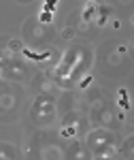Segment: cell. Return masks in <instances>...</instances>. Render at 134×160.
<instances>
[{
    "label": "cell",
    "mask_w": 134,
    "mask_h": 160,
    "mask_svg": "<svg viewBox=\"0 0 134 160\" xmlns=\"http://www.w3.org/2000/svg\"><path fill=\"white\" fill-rule=\"evenodd\" d=\"M64 41H73L74 37H77V28H73V26H66L64 30H62V34H60Z\"/></svg>",
    "instance_id": "cell-14"
},
{
    "label": "cell",
    "mask_w": 134,
    "mask_h": 160,
    "mask_svg": "<svg viewBox=\"0 0 134 160\" xmlns=\"http://www.w3.org/2000/svg\"><path fill=\"white\" fill-rule=\"evenodd\" d=\"M24 34L32 43H47L49 38L53 37V28H51V24H41L36 17H32V19L26 22Z\"/></svg>",
    "instance_id": "cell-4"
},
{
    "label": "cell",
    "mask_w": 134,
    "mask_h": 160,
    "mask_svg": "<svg viewBox=\"0 0 134 160\" xmlns=\"http://www.w3.org/2000/svg\"><path fill=\"white\" fill-rule=\"evenodd\" d=\"M51 17H53V15H51L49 11H45L41 17H38V22H41V24H51Z\"/></svg>",
    "instance_id": "cell-15"
},
{
    "label": "cell",
    "mask_w": 134,
    "mask_h": 160,
    "mask_svg": "<svg viewBox=\"0 0 134 160\" xmlns=\"http://www.w3.org/2000/svg\"><path fill=\"white\" fill-rule=\"evenodd\" d=\"M96 7L98 4H94V2H89V4H87L85 9H83V13H81V15H83V17H81V19H83V22H92V19H94V17H96Z\"/></svg>",
    "instance_id": "cell-10"
},
{
    "label": "cell",
    "mask_w": 134,
    "mask_h": 160,
    "mask_svg": "<svg viewBox=\"0 0 134 160\" xmlns=\"http://www.w3.org/2000/svg\"><path fill=\"white\" fill-rule=\"evenodd\" d=\"M113 120H115L113 105L102 98V94L96 96L94 100H89V122L98 124V126H109Z\"/></svg>",
    "instance_id": "cell-3"
},
{
    "label": "cell",
    "mask_w": 134,
    "mask_h": 160,
    "mask_svg": "<svg viewBox=\"0 0 134 160\" xmlns=\"http://www.w3.org/2000/svg\"><path fill=\"white\" fill-rule=\"evenodd\" d=\"M0 71H2V77L13 79V81H19V79H24V77H26L28 66H26V62H22L19 58H15V56H13L11 62H9L4 68H0Z\"/></svg>",
    "instance_id": "cell-6"
},
{
    "label": "cell",
    "mask_w": 134,
    "mask_h": 160,
    "mask_svg": "<svg viewBox=\"0 0 134 160\" xmlns=\"http://www.w3.org/2000/svg\"><path fill=\"white\" fill-rule=\"evenodd\" d=\"M7 49L11 51V53H22V51H24V41H19V38H9Z\"/></svg>",
    "instance_id": "cell-9"
},
{
    "label": "cell",
    "mask_w": 134,
    "mask_h": 160,
    "mask_svg": "<svg viewBox=\"0 0 134 160\" xmlns=\"http://www.w3.org/2000/svg\"><path fill=\"white\" fill-rule=\"evenodd\" d=\"M58 113V100L53 94H36L30 107V120L36 126H47L55 120Z\"/></svg>",
    "instance_id": "cell-2"
},
{
    "label": "cell",
    "mask_w": 134,
    "mask_h": 160,
    "mask_svg": "<svg viewBox=\"0 0 134 160\" xmlns=\"http://www.w3.org/2000/svg\"><path fill=\"white\" fill-rule=\"evenodd\" d=\"M17 4H30V2H34V0H15Z\"/></svg>",
    "instance_id": "cell-16"
},
{
    "label": "cell",
    "mask_w": 134,
    "mask_h": 160,
    "mask_svg": "<svg viewBox=\"0 0 134 160\" xmlns=\"http://www.w3.org/2000/svg\"><path fill=\"white\" fill-rule=\"evenodd\" d=\"M64 156H66V158H73V160L92 158V154H89V149L85 148V143H83L81 139H77V137H73V139L68 141V145L64 149Z\"/></svg>",
    "instance_id": "cell-5"
},
{
    "label": "cell",
    "mask_w": 134,
    "mask_h": 160,
    "mask_svg": "<svg viewBox=\"0 0 134 160\" xmlns=\"http://www.w3.org/2000/svg\"><path fill=\"white\" fill-rule=\"evenodd\" d=\"M32 88H34V92L36 94H53V79H51V75L47 73H38L34 79H32Z\"/></svg>",
    "instance_id": "cell-7"
},
{
    "label": "cell",
    "mask_w": 134,
    "mask_h": 160,
    "mask_svg": "<svg viewBox=\"0 0 134 160\" xmlns=\"http://www.w3.org/2000/svg\"><path fill=\"white\" fill-rule=\"evenodd\" d=\"M83 143L85 148L89 149L92 158H113L117 156L115 152V143H117V135L109 130L107 126H98L94 130H89L85 137H83Z\"/></svg>",
    "instance_id": "cell-1"
},
{
    "label": "cell",
    "mask_w": 134,
    "mask_h": 160,
    "mask_svg": "<svg viewBox=\"0 0 134 160\" xmlns=\"http://www.w3.org/2000/svg\"><path fill=\"white\" fill-rule=\"evenodd\" d=\"M17 158V148L11 143H0V160H13Z\"/></svg>",
    "instance_id": "cell-8"
},
{
    "label": "cell",
    "mask_w": 134,
    "mask_h": 160,
    "mask_svg": "<svg viewBox=\"0 0 134 160\" xmlns=\"http://www.w3.org/2000/svg\"><path fill=\"white\" fill-rule=\"evenodd\" d=\"M0 90H2V92H4V90H9V88L4 86V83H2V77H0Z\"/></svg>",
    "instance_id": "cell-17"
},
{
    "label": "cell",
    "mask_w": 134,
    "mask_h": 160,
    "mask_svg": "<svg viewBox=\"0 0 134 160\" xmlns=\"http://www.w3.org/2000/svg\"><path fill=\"white\" fill-rule=\"evenodd\" d=\"M119 154H123V158H132V137L126 139V143L119 148Z\"/></svg>",
    "instance_id": "cell-12"
},
{
    "label": "cell",
    "mask_w": 134,
    "mask_h": 160,
    "mask_svg": "<svg viewBox=\"0 0 134 160\" xmlns=\"http://www.w3.org/2000/svg\"><path fill=\"white\" fill-rule=\"evenodd\" d=\"M41 156H43V158H62L64 152H62L60 148H47V149H43Z\"/></svg>",
    "instance_id": "cell-11"
},
{
    "label": "cell",
    "mask_w": 134,
    "mask_h": 160,
    "mask_svg": "<svg viewBox=\"0 0 134 160\" xmlns=\"http://www.w3.org/2000/svg\"><path fill=\"white\" fill-rule=\"evenodd\" d=\"M13 56H15V53H11L9 49H0V68H4V66L11 62Z\"/></svg>",
    "instance_id": "cell-13"
}]
</instances>
